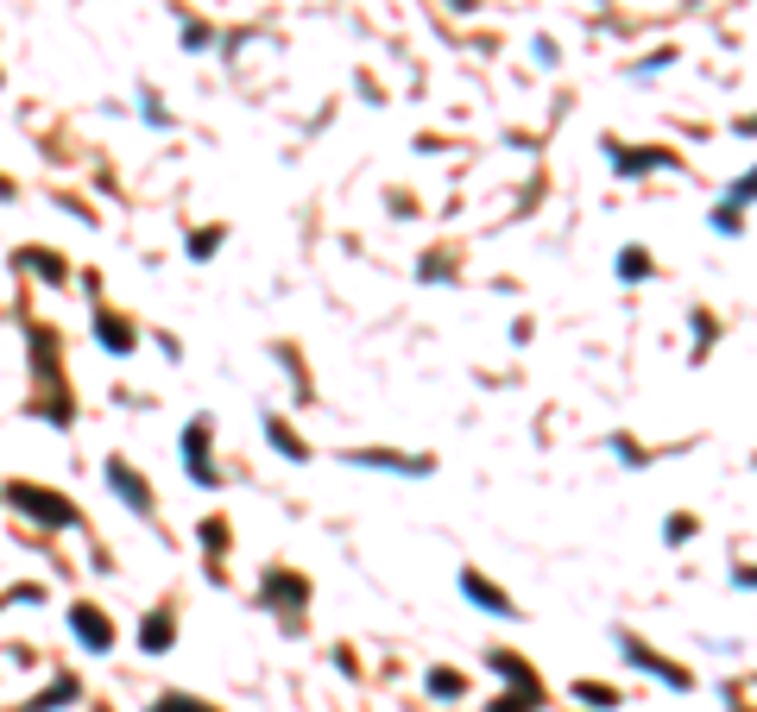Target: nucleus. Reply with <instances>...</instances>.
Here are the masks:
<instances>
[{
  "label": "nucleus",
  "mask_w": 757,
  "mask_h": 712,
  "mask_svg": "<svg viewBox=\"0 0 757 712\" xmlns=\"http://www.w3.org/2000/svg\"><path fill=\"white\" fill-rule=\"evenodd\" d=\"M158 712H215V706H202V700H183V693H171V700H158Z\"/></svg>",
  "instance_id": "dca6fc26"
},
{
  "label": "nucleus",
  "mask_w": 757,
  "mask_h": 712,
  "mask_svg": "<svg viewBox=\"0 0 757 712\" xmlns=\"http://www.w3.org/2000/svg\"><path fill=\"white\" fill-rule=\"evenodd\" d=\"M663 536H669V542H688V536H695V518H669V523H663Z\"/></svg>",
  "instance_id": "f3484780"
},
{
  "label": "nucleus",
  "mask_w": 757,
  "mask_h": 712,
  "mask_svg": "<svg viewBox=\"0 0 757 712\" xmlns=\"http://www.w3.org/2000/svg\"><path fill=\"white\" fill-rule=\"evenodd\" d=\"M461 688H467V681H461L455 669H436V674H429V693H442V700H455Z\"/></svg>",
  "instance_id": "4468645a"
},
{
  "label": "nucleus",
  "mask_w": 757,
  "mask_h": 712,
  "mask_svg": "<svg viewBox=\"0 0 757 712\" xmlns=\"http://www.w3.org/2000/svg\"><path fill=\"white\" fill-rule=\"evenodd\" d=\"M575 700H587V706H619V693L600 688V681H581V688H575Z\"/></svg>",
  "instance_id": "ddd939ff"
},
{
  "label": "nucleus",
  "mask_w": 757,
  "mask_h": 712,
  "mask_svg": "<svg viewBox=\"0 0 757 712\" xmlns=\"http://www.w3.org/2000/svg\"><path fill=\"white\" fill-rule=\"evenodd\" d=\"M266 435H272V442H278V448H285V461H310V454H303V442H297L291 429L278 423V417H266Z\"/></svg>",
  "instance_id": "f8f14e48"
},
{
  "label": "nucleus",
  "mask_w": 757,
  "mask_h": 712,
  "mask_svg": "<svg viewBox=\"0 0 757 712\" xmlns=\"http://www.w3.org/2000/svg\"><path fill=\"white\" fill-rule=\"evenodd\" d=\"M139 643H146V650H165V643H171V618H165V612H152V618H146V631H139Z\"/></svg>",
  "instance_id": "9b49d317"
},
{
  "label": "nucleus",
  "mask_w": 757,
  "mask_h": 712,
  "mask_svg": "<svg viewBox=\"0 0 757 712\" xmlns=\"http://www.w3.org/2000/svg\"><path fill=\"white\" fill-rule=\"evenodd\" d=\"M461 593L474 599L480 612H492V618H518V605H511V599H505L499 586H492V580H480V574H474V568H467V574H461Z\"/></svg>",
  "instance_id": "20e7f679"
},
{
  "label": "nucleus",
  "mask_w": 757,
  "mask_h": 712,
  "mask_svg": "<svg viewBox=\"0 0 757 712\" xmlns=\"http://www.w3.org/2000/svg\"><path fill=\"white\" fill-rule=\"evenodd\" d=\"M108 485H114V492H120L127 504H133V511H152V485L139 480V473H133L127 461H108Z\"/></svg>",
  "instance_id": "39448f33"
},
{
  "label": "nucleus",
  "mask_w": 757,
  "mask_h": 712,
  "mask_svg": "<svg viewBox=\"0 0 757 712\" xmlns=\"http://www.w3.org/2000/svg\"><path fill=\"white\" fill-rule=\"evenodd\" d=\"M77 693H82V688H77V674H63V681H51L39 700H26V712H58V706H70Z\"/></svg>",
  "instance_id": "9d476101"
},
{
  "label": "nucleus",
  "mask_w": 757,
  "mask_h": 712,
  "mask_svg": "<svg viewBox=\"0 0 757 712\" xmlns=\"http://www.w3.org/2000/svg\"><path fill=\"white\" fill-rule=\"evenodd\" d=\"M7 504L13 511H26V518H39V523H51V530H70L77 523V504L70 499H58V492H44V485H7Z\"/></svg>",
  "instance_id": "f257e3e1"
},
{
  "label": "nucleus",
  "mask_w": 757,
  "mask_h": 712,
  "mask_svg": "<svg viewBox=\"0 0 757 712\" xmlns=\"http://www.w3.org/2000/svg\"><path fill=\"white\" fill-rule=\"evenodd\" d=\"M492 669L511 681V693H505L492 712H537V706H544V681H537V674H530L518 655H505V650H499V655H492Z\"/></svg>",
  "instance_id": "f03ea898"
},
{
  "label": "nucleus",
  "mask_w": 757,
  "mask_h": 712,
  "mask_svg": "<svg viewBox=\"0 0 757 712\" xmlns=\"http://www.w3.org/2000/svg\"><path fill=\"white\" fill-rule=\"evenodd\" d=\"M266 599H272V605L285 599V612H297V605L310 599V586H303L297 574H278V568H272V574H266Z\"/></svg>",
  "instance_id": "6e6552de"
},
{
  "label": "nucleus",
  "mask_w": 757,
  "mask_h": 712,
  "mask_svg": "<svg viewBox=\"0 0 757 712\" xmlns=\"http://www.w3.org/2000/svg\"><path fill=\"white\" fill-rule=\"evenodd\" d=\"M70 631H77V636H82V643H89L96 655H108V650H114V624H108V618H101L96 605H70Z\"/></svg>",
  "instance_id": "7ed1b4c3"
},
{
  "label": "nucleus",
  "mask_w": 757,
  "mask_h": 712,
  "mask_svg": "<svg viewBox=\"0 0 757 712\" xmlns=\"http://www.w3.org/2000/svg\"><path fill=\"white\" fill-rule=\"evenodd\" d=\"M619 271H625V278H644V271H650V259H644V252L631 247V252H625V259H619Z\"/></svg>",
  "instance_id": "a211bd4d"
},
{
  "label": "nucleus",
  "mask_w": 757,
  "mask_h": 712,
  "mask_svg": "<svg viewBox=\"0 0 757 712\" xmlns=\"http://www.w3.org/2000/svg\"><path fill=\"white\" fill-rule=\"evenodd\" d=\"M96 334H101V347H108V353H133V322H120V315H96Z\"/></svg>",
  "instance_id": "1a4fd4ad"
},
{
  "label": "nucleus",
  "mask_w": 757,
  "mask_h": 712,
  "mask_svg": "<svg viewBox=\"0 0 757 712\" xmlns=\"http://www.w3.org/2000/svg\"><path fill=\"white\" fill-rule=\"evenodd\" d=\"M183 454H190V473L202 485H215V467H209V423H190V435H183Z\"/></svg>",
  "instance_id": "0eeeda50"
},
{
  "label": "nucleus",
  "mask_w": 757,
  "mask_h": 712,
  "mask_svg": "<svg viewBox=\"0 0 757 712\" xmlns=\"http://www.w3.org/2000/svg\"><path fill=\"white\" fill-rule=\"evenodd\" d=\"M215 240H221V228H202V233L190 240V259H209V252H215Z\"/></svg>",
  "instance_id": "2eb2a0df"
},
{
  "label": "nucleus",
  "mask_w": 757,
  "mask_h": 712,
  "mask_svg": "<svg viewBox=\"0 0 757 712\" xmlns=\"http://www.w3.org/2000/svg\"><path fill=\"white\" fill-rule=\"evenodd\" d=\"M625 655H631V662H638L644 674H657V681H669V688H681V693H688V669H676V662H663L657 650H644V643H631V636H625Z\"/></svg>",
  "instance_id": "423d86ee"
}]
</instances>
